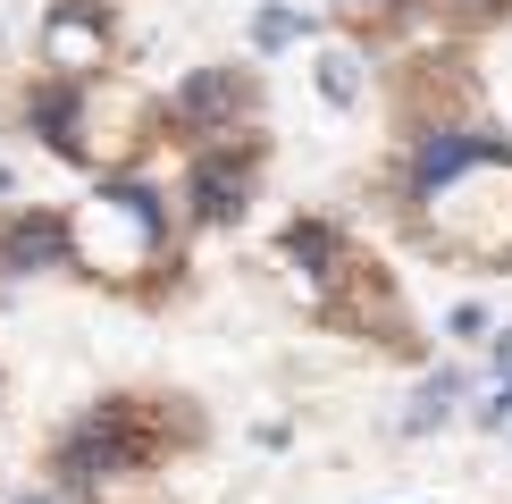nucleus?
I'll use <instances>...</instances> for the list:
<instances>
[{
	"label": "nucleus",
	"mask_w": 512,
	"mask_h": 504,
	"mask_svg": "<svg viewBox=\"0 0 512 504\" xmlns=\"http://www.w3.org/2000/svg\"><path fill=\"white\" fill-rule=\"evenodd\" d=\"M76 269L84 278H143L168 261V202L143 177H101V194L76 210Z\"/></svg>",
	"instance_id": "obj_1"
},
{
	"label": "nucleus",
	"mask_w": 512,
	"mask_h": 504,
	"mask_svg": "<svg viewBox=\"0 0 512 504\" xmlns=\"http://www.w3.org/2000/svg\"><path fill=\"white\" fill-rule=\"evenodd\" d=\"M152 454H160V429L118 395V404H93L68 437H59L51 471L68 479V488H101V479H135V471H152Z\"/></svg>",
	"instance_id": "obj_2"
},
{
	"label": "nucleus",
	"mask_w": 512,
	"mask_h": 504,
	"mask_svg": "<svg viewBox=\"0 0 512 504\" xmlns=\"http://www.w3.org/2000/svg\"><path fill=\"white\" fill-rule=\"evenodd\" d=\"M244 110H252V76L244 68H194L185 84H168V101H160V118L177 126L194 152L202 143H227Z\"/></svg>",
	"instance_id": "obj_3"
},
{
	"label": "nucleus",
	"mask_w": 512,
	"mask_h": 504,
	"mask_svg": "<svg viewBox=\"0 0 512 504\" xmlns=\"http://www.w3.org/2000/svg\"><path fill=\"white\" fill-rule=\"evenodd\" d=\"M42 269H76V227L59 210H9L0 219V278H42Z\"/></svg>",
	"instance_id": "obj_4"
},
{
	"label": "nucleus",
	"mask_w": 512,
	"mask_h": 504,
	"mask_svg": "<svg viewBox=\"0 0 512 504\" xmlns=\"http://www.w3.org/2000/svg\"><path fill=\"white\" fill-rule=\"evenodd\" d=\"M185 202H194L202 227L244 219V202H252V152L236 160V143H202L194 168H185Z\"/></svg>",
	"instance_id": "obj_5"
},
{
	"label": "nucleus",
	"mask_w": 512,
	"mask_h": 504,
	"mask_svg": "<svg viewBox=\"0 0 512 504\" xmlns=\"http://www.w3.org/2000/svg\"><path fill=\"white\" fill-rule=\"evenodd\" d=\"M101 59H110V17H101L93 0H59V9L42 17V68L51 76H93Z\"/></svg>",
	"instance_id": "obj_6"
},
{
	"label": "nucleus",
	"mask_w": 512,
	"mask_h": 504,
	"mask_svg": "<svg viewBox=\"0 0 512 504\" xmlns=\"http://www.w3.org/2000/svg\"><path fill=\"white\" fill-rule=\"evenodd\" d=\"M286 261H294V269H311V278H336V269H345V261H336V227L294 219V227H286Z\"/></svg>",
	"instance_id": "obj_7"
},
{
	"label": "nucleus",
	"mask_w": 512,
	"mask_h": 504,
	"mask_svg": "<svg viewBox=\"0 0 512 504\" xmlns=\"http://www.w3.org/2000/svg\"><path fill=\"white\" fill-rule=\"evenodd\" d=\"M462 387H471V378H462V370H437V378H429V395H420V412L403 420V429H412V437H429L437 420H454V404H462Z\"/></svg>",
	"instance_id": "obj_8"
},
{
	"label": "nucleus",
	"mask_w": 512,
	"mask_h": 504,
	"mask_svg": "<svg viewBox=\"0 0 512 504\" xmlns=\"http://www.w3.org/2000/svg\"><path fill=\"white\" fill-rule=\"evenodd\" d=\"M471 420H479V429H504V420H512V328L496 336V387H487V404Z\"/></svg>",
	"instance_id": "obj_9"
},
{
	"label": "nucleus",
	"mask_w": 512,
	"mask_h": 504,
	"mask_svg": "<svg viewBox=\"0 0 512 504\" xmlns=\"http://www.w3.org/2000/svg\"><path fill=\"white\" fill-rule=\"evenodd\" d=\"M319 93H328L336 110H353L361 101V59L353 51H319Z\"/></svg>",
	"instance_id": "obj_10"
},
{
	"label": "nucleus",
	"mask_w": 512,
	"mask_h": 504,
	"mask_svg": "<svg viewBox=\"0 0 512 504\" xmlns=\"http://www.w3.org/2000/svg\"><path fill=\"white\" fill-rule=\"evenodd\" d=\"M294 34H303V17H294V9H261V17H252V51H286Z\"/></svg>",
	"instance_id": "obj_11"
},
{
	"label": "nucleus",
	"mask_w": 512,
	"mask_h": 504,
	"mask_svg": "<svg viewBox=\"0 0 512 504\" xmlns=\"http://www.w3.org/2000/svg\"><path fill=\"white\" fill-rule=\"evenodd\" d=\"M395 9H403V0H336V17H345V26H387Z\"/></svg>",
	"instance_id": "obj_12"
},
{
	"label": "nucleus",
	"mask_w": 512,
	"mask_h": 504,
	"mask_svg": "<svg viewBox=\"0 0 512 504\" xmlns=\"http://www.w3.org/2000/svg\"><path fill=\"white\" fill-rule=\"evenodd\" d=\"M9 194H17V177H9V168H0V202H9Z\"/></svg>",
	"instance_id": "obj_13"
},
{
	"label": "nucleus",
	"mask_w": 512,
	"mask_h": 504,
	"mask_svg": "<svg viewBox=\"0 0 512 504\" xmlns=\"http://www.w3.org/2000/svg\"><path fill=\"white\" fill-rule=\"evenodd\" d=\"M17 504H51V496H17Z\"/></svg>",
	"instance_id": "obj_14"
}]
</instances>
